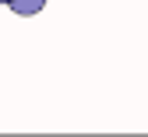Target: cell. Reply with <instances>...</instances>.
I'll list each match as a JSON object with an SVG mask.
<instances>
[{
	"label": "cell",
	"mask_w": 148,
	"mask_h": 137,
	"mask_svg": "<svg viewBox=\"0 0 148 137\" xmlns=\"http://www.w3.org/2000/svg\"><path fill=\"white\" fill-rule=\"evenodd\" d=\"M11 7H14V14H35V11H42L46 7V0H11Z\"/></svg>",
	"instance_id": "6da1fadb"
}]
</instances>
